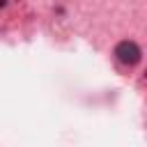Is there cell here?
<instances>
[{"instance_id":"1","label":"cell","mask_w":147,"mask_h":147,"mask_svg":"<svg viewBox=\"0 0 147 147\" xmlns=\"http://www.w3.org/2000/svg\"><path fill=\"white\" fill-rule=\"evenodd\" d=\"M115 57H117V62H122V64H126V67H133V64L140 62L142 51H140V46H138L133 39H124V41H119V44L115 46Z\"/></svg>"},{"instance_id":"2","label":"cell","mask_w":147,"mask_h":147,"mask_svg":"<svg viewBox=\"0 0 147 147\" xmlns=\"http://www.w3.org/2000/svg\"><path fill=\"white\" fill-rule=\"evenodd\" d=\"M5 5H7V0H0V9H2V7H5Z\"/></svg>"}]
</instances>
